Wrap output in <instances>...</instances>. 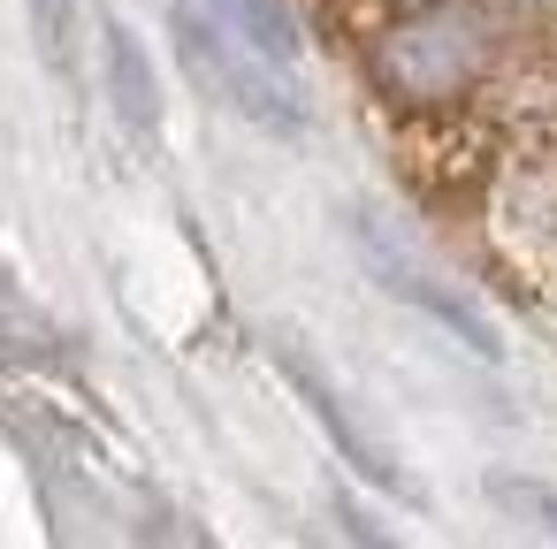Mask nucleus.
I'll use <instances>...</instances> for the list:
<instances>
[{
    "instance_id": "1",
    "label": "nucleus",
    "mask_w": 557,
    "mask_h": 549,
    "mask_svg": "<svg viewBox=\"0 0 557 549\" xmlns=\"http://www.w3.org/2000/svg\"><path fill=\"white\" fill-rule=\"evenodd\" d=\"M351 237H359V267L397 298V305H412V313H428L458 351H473V359H496L504 351V336H496V321L450 283V275H435L428 267V252H412V237L405 229H389L382 214H351Z\"/></svg>"
},
{
    "instance_id": "2",
    "label": "nucleus",
    "mask_w": 557,
    "mask_h": 549,
    "mask_svg": "<svg viewBox=\"0 0 557 549\" xmlns=\"http://www.w3.org/2000/svg\"><path fill=\"white\" fill-rule=\"evenodd\" d=\"M481 24L466 9H412L389 39H382V85L405 100H450L458 85H473L481 70Z\"/></svg>"
},
{
    "instance_id": "3",
    "label": "nucleus",
    "mask_w": 557,
    "mask_h": 549,
    "mask_svg": "<svg viewBox=\"0 0 557 549\" xmlns=\"http://www.w3.org/2000/svg\"><path fill=\"white\" fill-rule=\"evenodd\" d=\"M176 47H184L191 77H199L207 92H222V100H230L245 123H260L268 138H298V130H306V108L275 85V70H252L222 32H207V24H199V16H184V9H176Z\"/></svg>"
},
{
    "instance_id": "4",
    "label": "nucleus",
    "mask_w": 557,
    "mask_h": 549,
    "mask_svg": "<svg viewBox=\"0 0 557 549\" xmlns=\"http://www.w3.org/2000/svg\"><path fill=\"white\" fill-rule=\"evenodd\" d=\"M283 374H290V389L306 397V412H313V420L329 427L336 458H344V465H351V473L367 481V496H389V503H420L412 473H405V465H397V458H389V450H382V442H374V435H367V427L351 420V404H344V397L329 389V374H321V366H313L306 351H283Z\"/></svg>"
},
{
    "instance_id": "5",
    "label": "nucleus",
    "mask_w": 557,
    "mask_h": 549,
    "mask_svg": "<svg viewBox=\"0 0 557 549\" xmlns=\"http://www.w3.org/2000/svg\"><path fill=\"white\" fill-rule=\"evenodd\" d=\"M100 47H108V100H115L123 138H131L138 153H153V138H161V77H153V62H146V39L123 32V24H108Z\"/></svg>"
},
{
    "instance_id": "6",
    "label": "nucleus",
    "mask_w": 557,
    "mask_h": 549,
    "mask_svg": "<svg viewBox=\"0 0 557 549\" xmlns=\"http://www.w3.org/2000/svg\"><path fill=\"white\" fill-rule=\"evenodd\" d=\"M222 9H230V24H237V39L252 47V54H268L275 70L283 62H298V9H290V0H222Z\"/></svg>"
},
{
    "instance_id": "7",
    "label": "nucleus",
    "mask_w": 557,
    "mask_h": 549,
    "mask_svg": "<svg viewBox=\"0 0 557 549\" xmlns=\"http://www.w3.org/2000/svg\"><path fill=\"white\" fill-rule=\"evenodd\" d=\"M336 526L351 534V549H405V541H397V534H389V526H382L359 496H336Z\"/></svg>"
},
{
    "instance_id": "8",
    "label": "nucleus",
    "mask_w": 557,
    "mask_h": 549,
    "mask_svg": "<svg viewBox=\"0 0 557 549\" xmlns=\"http://www.w3.org/2000/svg\"><path fill=\"white\" fill-rule=\"evenodd\" d=\"M32 32L54 70H70V0H32Z\"/></svg>"
},
{
    "instance_id": "9",
    "label": "nucleus",
    "mask_w": 557,
    "mask_h": 549,
    "mask_svg": "<svg viewBox=\"0 0 557 549\" xmlns=\"http://www.w3.org/2000/svg\"><path fill=\"white\" fill-rule=\"evenodd\" d=\"M511 496H519V511L557 541V488H542V481H511Z\"/></svg>"
}]
</instances>
